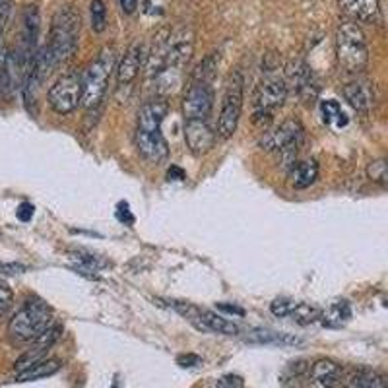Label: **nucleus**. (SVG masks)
<instances>
[{"mask_svg":"<svg viewBox=\"0 0 388 388\" xmlns=\"http://www.w3.org/2000/svg\"><path fill=\"white\" fill-rule=\"evenodd\" d=\"M344 388H387L377 373L354 371L347 377Z\"/></svg>","mask_w":388,"mask_h":388,"instance_id":"bb28decb","label":"nucleus"},{"mask_svg":"<svg viewBox=\"0 0 388 388\" xmlns=\"http://www.w3.org/2000/svg\"><path fill=\"white\" fill-rule=\"evenodd\" d=\"M352 319V307L347 303L346 299H338V301H332V303L322 309L319 321L328 326V328H340L344 326L347 321Z\"/></svg>","mask_w":388,"mask_h":388,"instance_id":"393cba45","label":"nucleus"},{"mask_svg":"<svg viewBox=\"0 0 388 388\" xmlns=\"http://www.w3.org/2000/svg\"><path fill=\"white\" fill-rule=\"evenodd\" d=\"M47 103L57 115H70L82 105V82L80 74L67 72L49 88Z\"/></svg>","mask_w":388,"mask_h":388,"instance_id":"423d86ee","label":"nucleus"},{"mask_svg":"<svg viewBox=\"0 0 388 388\" xmlns=\"http://www.w3.org/2000/svg\"><path fill=\"white\" fill-rule=\"evenodd\" d=\"M303 138V127L296 118H287L279 125L276 130H272L268 134H264L261 140L262 148L268 152H279L284 158L289 155V160H293L297 153V146Z\"/></svg>","mask_w":388,"mask_h":388,"instance_id":"1a4fd4ad","label":"nucleus"},{"mask_svg":"<svg viewBox=\"0 0 388 388\" xmlns=\"http://www.w3.org/2000/svg\"><path fill=\"white\" fill-rule=\"evenodd\" d=\"M338 4L355 24H373L379 20V0H338Z\"/></svg>","mask_w":388,"mask_h":388,"instance_id":"f3484780","label":"nucleus"},{"mask_svg":"<svg viewBox=\"0 0 388 388\" xmlns=\"http://www.w3.org/2000/svg\"><path fill=\"white\" fill-rule=\"evenodd\" d=\"M118 4H120L123 12H127V14H132L138 8V0H118Z\"/></svg>","mask_w":388,"mask_h":388,"instance_id":"a19ab883","label":"nucleus"},{"mask_svg":"<svg viewBox=\"0 0 388 388\" xmlns=\"http://www.w3.org/2000/svg\"><path fill=\"white\" fill-rule=\"evenodd\" d=\"M8 2H12V0H0V6H4V4H8Z\"/></svg>","mask_w":388,"mask_h":388,"instance_id":"79ce46f5","label":"nucleus"},{"mask_svg":"<svg viewBox=\"0 0 388 388\" xmlns=\"http://www.w3.org/2000/svg\"><path fill=\"white\" fill-rule=\"evenodd\" d=\"M80 26H82V18L72 6H60L53 14L47 49H49L55 67H59L60 62H64L74 55L78 47V37H80Z\"/></svg>","mask_w":388,"mask_h":388,"instance_id":"f257e3e1","label":"nucleus"},{"mask_svg":"<svg viewBox=\"0 0 388 388\" xmlns=\"http://www.w3.org/2000/svg\"><path fill=\"white\" fill-rule=\"evenodd\" d=\"M218 311L229 312V314H235V317H245V309L239 307V305H231V303H216Z\"/></svg>","mask_w":388,"mask_h":388,"instance_id":"e433bc0d","label":"nucleus"},{"mask_svg":"<svg viewBox=\"0 0 388 388\" xmlns=\"http://www.w3.org/2000/svg\"><path fill=\"white\" fill-rule=\"evenodd\" d=\"M247 342L251 344H264V346H297L301 344V340L286 332H274V330L256 328L251 330L245 336Z\"/></svg>","mask_w":388,"mask_h":388,"instance_id":"4be33fe9","label":"nucleus"},{"mask_svg":"<svg viewBox=\"0 0 388 388\" xmlns=\"http://www.w3.org/2000/svg\"><path fill=\"white\" fill-rule=\"evenodd\" d=\"M336 57L349 74H359L369 62V47L363 29L355 22L340 24L336 32Z\"/></svg>","mask_w":388,"mask_h":388,"instance_id":"7ed1b4c3","label":"nucleus"},{"mask_svg":"<svg viewBox=\"0 0 388 388\" xmlns=\"http://www.w3.org/2000/svg\"><path fill=\"white\" fill-rule=\"evenodd\" d=\"M14 303V291L6 284H0V317H4Z\"/></svg>","mask_w":388,"mask_h":388,"instance_id":"473e14b6","label":"nucleus"},{"mask_svg":"<svg viewBox=\"0 0 388 388\" xmlns=\"http://www.w3.org/2000/svg\"><path fill=\"white\" fill-rule=\"evenodd\" d=\"M342 93L346 102L359 113H369L375 103V93L369 82H352L342 90Z\"/></svg>","mask_w":388,"mask_h":388,"instance_id":"412c9836","label":"nucleus"},{"mask_svg":"<svg viewBox=\"0 0 388 388\" xmlns=\"http://www.w3.org/2000/svg\"><path fill=\"white\" fill-rule=\"evenodd\" d=\"M367 177L375 181V183H380V185H387L388 179V171H387V161L384 160H377L369 163L367 167Z\"/></svg>","mask_w":388,"mask_h":388,"instance_id":"7c9ffc66","label":"nucleus"},{"mask_svg":"<svg viewBox=\"0 0 388 388\" xmlns=\"http://www.w3.org/2000/svg\"><path fill=\"white\" fill-rule=\"evenodd\" d=\"M115 60H117V51L113 47H107L80 74L82 105L84 107L92 109V107H97L103 102V97L107 93V85H109L111 72L115 68Z\"/></svg>","mask_w":388,"mask_h":388,"instance_id":"f03ea898","label":"nucleus"},{"mask_svg":"<svg viewBox=\"0 0 388 388\" xmlns=\"http://www.w3.org/2000/svg\"><path fill=\"white\" fill-rule=\"evenodd\" d=\"M216 95L212 90V84L206 82H190L188 90L183 99V115L185 120L193 118H210L212 109H214Z\"/></svg>","mask_w":388,"mask_h":388,"instance_id":"9d476101","label":"nucleus"},{"mask_svg":"<svg viewBox=\"0 0 388 388\" xmlns=\"http://www.w3.org/2000/svg\"><path fill=\"white\" fill-rule=\"evenodd\" d=\"M319 179V163L314 160L299 161L289 169V183L296 188H309Z\"/></svg>","mask_w":388,"mask_h":388,"instance_id":"b1692460","label":"nucleus"},{"mask_svg":"<svg viewBox=\"0 0 388 388\" xmlns=\"http://www.w3.org/2000/svg\"><path fill=\"white\" fill-rule=\"evenodd\" d=\"M287 82L296 88V92L307 99L317 93V84H314V78L309 67L305 64L303 60H293L289 67H287ZM286 82V84H287Z\"/></svg>","mask_w":388,"mask_h":388,"instance_id":"a211bd4d","label":"nucleus"},{"mask_svg":"<svg viewBox=\"0 0 388 388\" xmlns=\"http://www.w3.org/2000/svg\"><path fill=\"white\" fill-rule=\"evenodd\" d=\"M113 388H118V382H115V384H113Z\"/></svg>","mask_w":388,"mask_h":388,"instance_id":"37998d69","label":"nucleus"},{"mask_svg":"<svg viewBox=\"0 0 388 388\" xmlns=\"http://www.w3.org/2000/svg\"><path fill=\"white\" fill-rule=\"evenodd\" d=\"M27 266L20 262H0V274H24Z\"/></svg>","mask_w":388,"mask_h":388,"instance_id":"f704fd0d","label":"nucleus"},{"mask_svg":"<svg viewBox=\"0 0 388 388\" xmlns=\"http://www.w3.org/2000/svg\"><path fill=\"white\" fill-rule=\"evenodd\" d=\"M117 218L120 221H125V223H132V221H134V216H132V214H130V210H128V204L127 202L118 204Z\"/></svg>","mask_w":388,"mask_h":388,"instance_id":"4c0bfd02","label":"nucleus"},{"mask_svg":"<svg viewBox=\"0 0 388 388\" xmlns=\"http://www.w3.org/2000/svg\"><path fill=\"white\" fill-rule=\"evenodd\" d=\"M186 175H185V171L181 167H177V165H171L167 171V179L169 181H183Z\"/></svg>","mask_w":388,"mask_h":388,"instance_id":"ea45409f","label":"nucleus"},{"mask_svg":"<svg viewBox=\"0 0 388 388\" xmlns=\"http://www.w3.org/2000/svg\"><path fill=\"white\" fill-rule=\"evenodd\" d=\"M90 18H92V29L95 34H102L107 27V8L103 0H92L90 4Z\"/></svg>","mask_w":388,"mask_h":388,"instance_id":"c756f323","label":"nucleus"},{"mask_svg":"<svg viewBox=\"0 0 388 388\" xmlns=\"http://www.w3.org/2000/svg\"><path fill=\"white\" fill-rule=\"evenodd\" d=\"M218 134L208 123V118L185 120V142L194 155H204L216 146Z\"/></svg>","mask_w":388,"mask_h":388,"instance_id":"f8f14e48","label":"nucleus"},{"mask_svg":"<svg viewBox=\"0 0 388 388\" xmlns=\"http://www.w3.org/2000/svg\"><path fill=\"white\" fill-rule=\"evenodd\" d=\"M340 365L332 359H317L311 367L309 388H334L340 380Z\"/></svg>","mask_w":388,"mask_h":388,"instance_id":"6ab92c4d","label":"nucleus"},{"mask_svg":"<svg viewBox=\"0 0 388 388\" xmlns=\"http://www.w3.org/2000/svg\"><path fill=\"white\" fill-rule=\"evenodd\" d=\"M194 51V34L190 27L167 32L163 43V68L183 72Z\"/></svg>","mask_w":388,"mask_h":388,"instance_id":"6e6552de","label":"nucleus"},{"mask_svg":"<svg viewBox=\"0 0 388 388\" xmlns=\"http://www.w3.org/2000/svg\"><path fill=\"white\" fill-rule=\"evenodd\" d=\"M177 363L181 365V367H196V365H200V357L198 355H193V354H188V355H181L177 359Z\"/></svg>","mask_w":388,"mask_h":388,"instance_id":"58836bf2","label":"nucleus"},{"mask_svg":"<svg viewBox=\"0 0 388 388\" xmlns=\"http://www.w3.org/2000/svg\"><path fill=\"white\" fill-rule=\"evenodd\" d=\"M169 105L163 99H153V102L144 103L138 111V120H136V130L138 132H161V123L167 117Z\"/></svg>","mask_w":388,"mask_h":388,"instance_id":"dca6fc26","label":"nucleus"},{"mask_svg":"<svg viewBox=\"0 0 388 388\" xmlns=\"http://www.w3.org/2000/svg\"><path fill=\"white\" fill-rule=\"evenodd\" d=\"M144 60H146V47L142 41L132 43L128 47V51L125 53V57L120 60V64L117 68V82L118 85L132 84L136 76L140 74Z\"/></svg>","mask_w":388,"mask_h":388,"instance_id":"2eb2a0df","label":"nucleus"},{"mask_svg":"<svg viewBox=\"0 0 388 388\" xmlns=\"http://www.w3.org/2000/svg\"><path fill=\"white\" fill-rule=\"evenodd\" d=\"M218 64H220V57H218L216 53L208 55L198 67L194 68L193 82H206V84H212V80L216 76V70H218Z\"/></svg>","mask_w":388,"mask_h":388,"instance_id":"cd10ccee","label":"nucleus"},{"mask_svg":"<svg viewBox=\"0 0 388 388\" xmlns=\"http://www.w3.org/2000/svg\"><path fill=\"white\" fill-rule=\"evenodd\" d=\"M321 113L322 120L332 128H344L347 125V115L342 109V105L334 99L321 103Z\"/></svg>","mask_w":388,"mask_h":388,"instance_id":"a878e982","label":"nucleus"},{"mask_svg":"<svg viewBox=\"0 0 388 388\" xmlns=\"http://www.w3.org/2000/svg\"><path fill=\"white\" fill-rule=\"evenodd\" d=\"M216 388H245V380L241 379L239 375H226L218 380Z\"/></svg>","mask_w":388,"mask_h":388,"instance_id":"72a5a7b5","label":"nucleus"},{"mask_svg":"<svg viewBox=\"0 0 388 388\" xmlns=\"http://www.w3.org/2000/svg\"><path fill=\"white\" fill-rule=\"evenodd\" d=\"M39 10L35 4H29L22 12V34H20V47L14 53L18 60L20 74L24 78L26 70L32 64L35 53H37V37H39Z\"/></svg>","mask_w":388,"mask_h":388,"instance_id":"0eeeda50","label":"nucleus"},{"mask_svg":"<svg viewBox=\"0 0 388 388\" xmlns=\"http://www.w3.org/2000/svg\"><path fill=\"white\" fill-rule=\"evenodd\" d=\"M34 204L32 202H22L20 206H18V210H16V216H18V220L20 221H29L32 218H34Z\"/></svg>","mask_w":388,"mask_h":388,"instance_id":"c9c22d12","label":"nucleus"},{"mask_svg":"<svg viewBox=\"0 0 388 388\" xmlns=\"http://www.w3.org/2000/svg\"><path fill=\"white\" fill-rule=\"evenodd\" d=\"M194 326L198 330H204V332H218V334H226V336H237L241 332L235 322L228 321L221 314L208 311V309H198V319H196Z\"/></svg>","mask_w":388,"mask_h":388,"instance_id":"aec40b11","label":"nucleus"},{"mask_svg":"<svg viewBox=\"0 0 388 388\" xmlns=\"http://www.w3.org/2000/svg\"><path fill=\"white\" fill-rule=\"evenodd\" d=\"M319 317H321V309L317 307V305L311 303H297L293 305V309L289 312V317L287 319H293L297 324H312V322L319 321Z\"/></svg>","mask_w":388,"mask_h":388,"instance_id":"c85d7f7f","label":"nucleus"},{"mask_svg":"<svg viewBox=\"0 0 388 388\" xmlns=\"http://www.w3.org/2000/svg\"><path fill=\"white\" fill-rule=\"evenodd\" d=\"M293 305L296 301H291V299H286V297H279V299H274L270 305V311L274 317H278V319H287L289 317V312L293 309Z\"/></svg>","mask_w":388,"mask_h":388,"instance_id":"2f4dec72","label":"nucleus"},{"mask_svg":"<svg viewBox=\"0 0 388 388\" xmlns=\"http://www.w3.org/2000/svg\"><path fill=\"white\" fill-rule=\"evenodd\" d=\"M60 336H62V326H49L45 332H41V334L34 340L32 349L26 352V354L22 355L16 361L18 371H22V369H26L29 365H34V363L45 359V355L49 354V349L59 342Z\"/></svg>","mask_w":388,"mask_h":388,"instance_id":"ddd939ff","label":"nucleus"},{"mask_svg":"<svg viewBox=\"0 0 388 388\" xmlns=\"http://www.w3.org/2000/svg\"><path fill=\"white\" fill-rule=\"evenodd\" d=\"M287 97V84L284 78L272 76L266 78L264 82L256 85L253 95V105L256 111H266L272 113L274 109H278L284 105Z\"/></svg>","mask_w":388,"mask_h":388,"instance_id":"9b49d317","label":"nucleus"},{"mask_svg":"<svg viewBox=\"0 0 388 388\" xmlns=\"http://www.w3.org/2000/svg\"><path fill=\"white\" fill-rule=\"evenodd\" d=\"M53 311L41 299H27L8 322V334L16 342H34L51 326Z\"/></svg>","mask_w":388,"mask_h":388,"instance_id":"20e7f679","label":"nucleus"},{"mask_svg":"<svg viewBox=\"0 0 388 388\" xmlns=\"http://www.w3.org/2000/svg\"><path fill=\"white\" fill-rule=\"evenodd\" d=\"M134 144L138 153L150 163H161L167 160L169 146L161 132H138L136 130Z\"/></svg>","mask_w":388,"mask_h":388,"instance_id":"4468645a","label":"nucleus"},{"mask_svg":"<svg viewBox=\"0 0 388 388\" xmlns=\"http://www.w3.org/2000/svg\"><path fill=\"white\" fill-rule=\"evenodd\" d=\"M243 93H245V78L235 70L229 76L221 99L220 118H218V136L221 138H231L239 127V118L243 113Z\"/></svg>","mask_w":388,"mask_h":388,"instance_id":"39448f33","label":"nucleus"},{"mask_svg":"<svg viewBox=\"0 0 388 388\" xmlns=\"http://www.w3.org/2000/svg\"><path fill=\"white\" fill-rule=\"evenodd\" d=\"M62 367V361L60 359H41V361L34 363L29 365L26 369L18 371L16 375V382H32V380H39V379H47V377H53L57 375Z\"/></svg>","mask_w":388,"mask_h":388,"instance_id":"5701e85b","label":"nucleus"}]
</instances>
